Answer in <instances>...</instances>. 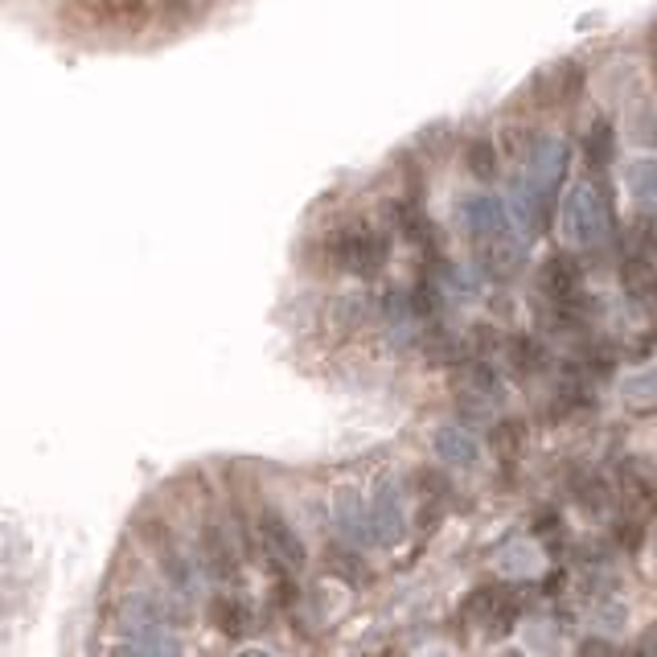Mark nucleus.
Returning a JSON list of instances; mask_svg holds the SVG:
<instances>
[{
    "mask_svg": "<svg viewBox=\"0 0 657 657\" xmlns=\"http://www.w3.org/2000/svg\"><path fill=\"white\" fill-rule=\"evenodd\" d=\"M522 613V600L518 592L506 584H485L465 600V616L473 625H489V628H510Z\"/></svg>",
    "mask_w": 657,
    "mask_h": 657,
    "instance_id": "7ed1b4c3",
    "label": "nucleus"
},
{
    "mask_svg": "<svg viewBox=\"0 0 657 657\" xmlns=\"http://www.w3.org/2000/svg\"><path fill=\"white\" fill-rule=\"evenodd\" d=\"M654 50H657V33H654Z\"/></svg>",
    "mask_w": 657,
    "mask_h": 657,
    "instance_id": "f3484780",
    "label": "nucleus"
},
{
    "mask_svg": "<svg viewBox=\"0 0 657 657\" xmlns=\"http://www.w3.org/2000/svg\"><path fill=\"white\" fill-rule=\"evenodd\" d=\"M259 542H263V555L267 563L279 571V575H296V571L305 568V542L296 539V530L276 510H259Z\"/></svg>",
    "mask_w": 657,
    "mask_h": 657,
    "instance_id": "f03ea898",
    "label": "nucleus"
},
{
    "mask_svg": "<svg viewBox=\"0 0 657 657\" xmlns=\"http://www.w3.org/2000/svg\"><path fill=\"white\" fill-rule=\"evenodd\" d=\"M628 186H633V198L654 210L657 214V161H637L628 169Z\"/></svg>",
    "mask_w": 657,
    "mask_h": 657,
    "instance_id": "9d476101",
    "label": "nucleus"
},
{
    "mask_svg": "<svg viewBox=\"0 0 657 657\" xmlns=\"http://www.w3.org/2000/svg\"><path fill=\"white\" fill-rule=\"evenodd\" d=\"M587 210H600L596 193H592V186H575V190L568 193V205H563V226H568V239L575 243V247H587V243H596L600 239V219H584Z\"/></svg>",
    "mask_w": 657,
    "mask_h": 657,
    "instance_id": "20e7f679",
    "label": "nucleus"
},
{
    "mask_svg": "<svg viewBox=\"0 0 657 657\" xmlns=\"http://www.w3.org/2000/svg\"><path fill=\"white\" fill-rule=\"evenodd\" d=\"M465 165L477 177H481V181H494V173H497L494 145H489V140H473V145H468V152H465Z\"/></svg>",
    "mask_w": 657,
    "mask_h": 657,
    "instance_id": "ddd939ff",
    "label": "nucleus"
},
{
    "mask_svg": "<svg viewBox=\"0 0 657 657\" xmlns=\"http://www.w3.org/2000/svg\"><path fill=\"white\" fill-rule=\"evenodd\" d=\"M439 448H444V456H453V460H473V444L465 436H456V432H444Z\"/></svg>",
    "mask_w": 657,
    "mask_h": 657,
    "instance_id": "4468645a",
    "label": "nucleus"
},
{
    "mask_svg": "<svg viewBox=\"0 0 657 657\" xmlns=\"http://www.w3.org/2000/svg\"><path fill=\"white\" fill-rule=\"evenodd\" d=\"M506 657H522V654H506Z\"/></svg>",
    "mask_w": 657,
    "mask_h": 657,
    "instance_id": "a211bd4d",
    "label": "nucleus"
},
{
    "mask_svg": "<svg viewBox=\"0 0 657 657\" xmlns=\"http://www.w3.org/2000/svg\"><path fill=\"white\" fill-rule=\"evenodd\" d=\"M329 259L353 276H379L391 259V239L370 222H346L329 234Z\"/></svg>",
    "mask_w": 657,
    "mask_h": 657,
    "instance_id": "f257e3e1",
    "label": "nucleus"
},
{
    "mask_svg": "<svg viewBox=\"0 0 657 657\" xmlns=\"http://www.w3.org/2000/svg\"><path fill=\"white\" fill-rule=\"evenodd\" d=\"M526 448V424H518V420H501V424L494 427V453L506 460V465H513L518 456H522Z\"/></svg>",
    "mask_w": 657,
    "mask_h": 657,
    "instance_id": "1a4fd4ad",
    "label": "nucleus"
},
{
    "mask_svg": "<svg viewBox=\"0 0 657 657\" xmlns=\"http://www.w3.org/2000/svg\"><path fill=\"white\" fill-rule=\"evenodd\" d=\"M157 4H161V9H165L169 17H186V13H190L193 0H157Z\"/></svg>",
    "mask_w": 657,
    "mask_h": 657,
    "instance_id": "dca6fc26",
    "label": "nucleus"
},
{
    "mask_svg": "<svg viewBox=\"0 0 657 657\" xmlns=\"http://www.w3.org/2000/svg\"><path fill=\"white\" fill-rule=\"evenodd\" d=\"M510 362L518 374H530V370H539L542 362H547V353H542V346L534 341V337H513L510 341Z\"/></svg>",
    "mask_w": 657,
    "mask_h": 657,
    "instance_id": "9b49d317",
    "label": "nucleus"
},
{
    "mask_svg": "<svg viewBox=\"0 0 657 657\" xmlns=\"http://www.w3.org/2000/svg\"><path fill=\"white\" fill-rule=\"evenodd\" d=\"M625 494L645 518H657V477L649 473V468L625 465Z\"/></svg>",
    "mask_w": 657,
    "mask_h": 657,
    "instance_id": "6e6552de",
    "label": "nucleus"
},
{
    "mask_svg": "<svg viewBox=\"0 0 657 657\" xmlns=\"http://www.w3.org/2000/svg\"><path fill=\"white\" fill-rule=\"evenodd\" d=\"M584 152H587V161H592V165H608V161H613V124H608V119L592 124Z\"/></svg>",
    "mask_w": 657,
    "mask_h": 657,
    "instance_id": "f8f14e48",
    "label": "nucleus"
},
{
    "mask_svg": "<svg viewBox=\"0 0 657 657\" xmlns=\"http://www.w3.org/2000/svg\"><path fill=\"white\" fill-rule=\"evenodd\" d=\"M386 210H391V226L403 234V239L420 243V247H432V222H427V214L420 205L403 198V202H391Z\"/></svg>",
    "mask_w": 657,
    "mask_h": 657,
    "instance_id": "0eeeda50",
    "label": "nucleus"
},
{
    "mask_svg": "<svg viewBox=\"0 0 657 657\" xmlns=\"http://www.w3.org/2000/svg\"><path fill=\"white\" fill-rule=\"evenodd\" d=\"M642 522H637V518H621V522H616V539H621V547H628V551H637V547H642Z\"/></svg>",
    "mask_w": 657,
    "mask_h": 657,
    "instance_id": "2eb2a0df",
    "label": "nucleus"
},
{
    "mask_svg": "<svg viewBox=\"0 0 657 657\" xmlns=\"http://www.w3.org/2000/svg\"><path fill=\"white\" fill-rule=\"evenodd\" d=\"M621 284H625L628 296H637V300H649V296H657V267L649 255H642V251H633L625 263H621Z\"/></svg>",
    "mask_w": 657,
    "mask_h": 657,
    "instance_id": "423d86ee",
    "label": "nucleus"
},
{
    "mask_svg": "<svg viewBox=\"0 0 657 657\" xmlns=\"http://www.w3.org/2000/svg\"><path fill=\"white\" fill-rule=\"evenodd\" d=\"M210 625L219 628L222 637H247L251 633V613H247V604L239 596H214L210 600Z\"/></svg>",
    "mask_w": 657,
    "mask_h": 657,
    "instance_id": "39448f33",
    "label": "nucleus"
}]
</instances>
